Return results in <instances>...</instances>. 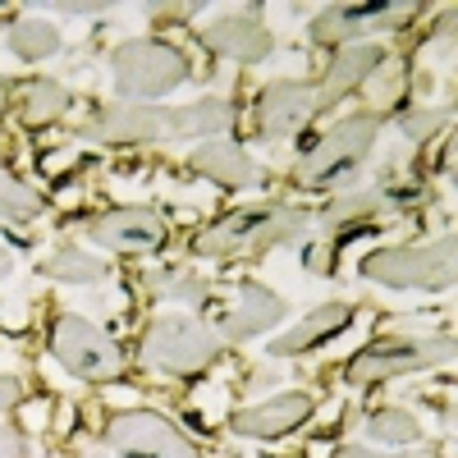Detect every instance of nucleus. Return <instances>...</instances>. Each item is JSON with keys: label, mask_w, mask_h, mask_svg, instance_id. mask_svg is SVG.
I'll use <instances>...</instances> for the list:
<instances>
[{"label": "nucleus", "mask_w": 458, "mask_h": 458, "mask_svg": "<svg viewBox=\"0 0 458 458\" xmlns=\"http://www.w3.org/2000/svg\"><path fill=\"white\" fill-rule=\"evenodd\" d=\"M376 211H386V193H353V198H339V202H330L326 211H321V220L335 229V225H353V220H367V216H376Z\"/></svg>", "instance_id": "nucleus-23"}, {"label": "nucleus", "mask_w": 458, "mask_h": 458, "mask_svg": "<svg viewBox=\"0 0 458 458\" xmlns=\"http://www.w3.org/2000/svg\"><path fill=\"white\" fill-rule=\"evenodd\" d=\"M14 271V257H10V248H0V280H5Z\"/></svg>", "instance_id": "nucleus-31"}, {"label": "nucleus", "mask_w": 458, "mask_h": 458, "mask_svg": "<svg viewBox=\"0 0 458 458\" xmlns=\"http://www.w3.org/2000/svg\"><path fill=\"white\" fill-rule=\"evenodd\" d=\"M193 170L216 179V183H225V188H252L257 183V165L248 161V151L234 147V142H225V138H216V142L193 151Z\"/></svg>", "instance_id": "nucleus-17"}, {"label": "nucleus", "mask_w": 458, "mask_h": 458, "mask_svg": "<svg viewBox=\"0 0 458 458\" xmlns=\"http://www.w3.org/2000/svg\"><path fill=\"white\" fill-rule=\"evenodd\" d=\"M23 454H28L23 436L14 427H0V458H23Z\"/></svg>", "instance_id": "nucleus-29"}, {"label": "nucleus", "mask_w": 458, "mask_h": 458, "mask_svg": "<svg viewBox=\"0 0 458 458\" xmlns=\"http://www.w3.org/2000/svg\"><path fill=\"white\" fill-rule=\"evenodd\" d=\"M417 436L422 431H417L412 412H403V408H386L367 422V440H376V445H412Z\"/></svg>", "instance_id": "nucleus-22"}, {"label": "nucleus", "mask_w": 458, "mask_h": 458, "mask_svg": "<svg viewBox=\"0 0 458 458\" xmlns=\"http://www.w3.org/2000/svg\"><path fill=\"white\" fill-rule=\"evenodd\" d=\"M88 234L101 243V248H114V252H151L165 243V220L147 207H120V211H106L88 225Z\"/></svg>", "instance_id": "nucleus-12"}, {"label": "nucleus", "mask_w": 458, "mask_h": 458, "mask_svg": "<svg viewBox=\"0 0 458 458\" xmlns=\"http://www.w3.org/2000/svg\"><path fill=\"white\" fill-rule=\"evenodd\" d=\"M216 353H220V339L198 317H157L142 335V362L170 376L202 371L216 362Z\"/></svg>", "instance_id": "nucleus-2"}, {"label": "nucleus", "mask_w": 458, "mask_h": 458, "mask_svg": "<svg viewBox=\"0 0 458 458\" xmlns=\"http://www.w3.org/2000/svg\"><path fill=\"white\" fill-rule=\"evenodd\" d=\"M83 138H92V142H151V138H174V110L120 101V106H110L101 120H92V124L83 129Z\"/></svg>", "instance_id": "nucleus-11"}, {"label": "nucleus", "mask_w": 458, "mask_h": 458, "mask_svg": "<svg viewBox=\"0 0 458 458\" xmlns=\"http://www.w3.org/2000/svg\"><path fill=\"white\" fill-rule=\"evenodd\" d=\"M42 276L69 280V284H92V280L106 276V261H97V257H88V252H79V248H60L55 257L42 261Z\"/></svg>", "instance_id": "nucleus-20"}, {"label": "nucleus", "mask_w": 458, "mask_h": 458, "mask_svg": "<svg viewBox=\"0 0 458 458\" xmlns=\"http://www.w3.org/2000/svg\"><path fill=\"white\" fill-rule=\"evenodd\" d=\"M202 42L216 51V55H229L239 64H261L271 55L276 37L266 32L252 14H229V19H216L211 28H202Z\"/></svg>", "instance_id": "nucleus-14"}, {"label": "nucleus", "mask_w": 458, "mask_h": 458, "mask_svg": "<svg viewBox=\"0 0 458 458\" xmlns=\"http://www.w3.org/2000/svg\"><path fill=\"white\" fill-rule=\"evenodd\" d=\"M302 261H308L312 276H330L335 271V248L330 243H317V248H308V257H302Z\"/></svg>", "instance_id": "nucleus-28"}, {"label": "nucleus", "mask_w": 458, "mask_h": 458, "mask_svg": "<svg viewBox=\"0 0 458 458\" xmlns=\"http://www.w3.org/2000/svg\"><path fill=\"white\" fill-rule=\"evenodd\" d=\"M335 458H440L436 449H399V454H376L367 445H353V449H339Z\"/></svg>", "instance_id": "nucleus-27"}, {"label": "nucleus", "mask_w": 458, "mask_h": 458, "mask_svg": "<svg viewBox=\"0 0 458 458\" xmlns=\"http://www.w3.org/2000/svg\"><path fill=\"white\" fill-rule=\"evenodd\" d=\"M0 110H5V88H0Z\"/></svg>", "instance_id": "nucleus-32"}, {"label": "nucleus", "mask_w": 458, "mask_h": 458, "mask_svg": "<svg viewBox=\"0 0 458 458\" xmlns=\"http://www.w3.org/2000/svg\"><path fill=\"white\" fill-rule=\"evenodd\" d=\"M308 229V216L280 207V202H261V207H239L225 220H216L207 234L193 243L198 257H234V252H266L276 243H289L293 234Z\"/></svg>", "instance_id": "nucleus-1"}, {"label": "nucleus", "mask_w": 458, "mask_h": 458, "mask_svg": "<svg viewBox=\"0 0 458 458\" xmlns=\"http://www.w3.org/2000/svg\"><path fill=\"white\" fill-rule=\"evenodd\" d=\"M0 170H5V161H0Z\"/></svg>", "instance_id": "nucleus-33"}, {"label": "nucleus", "mask_w": 458, "mask_h": 458, "mask_svg": "<svg viewBox=\"0 0 458 458\" xmlns=\"http://www.w3.org/2000/svg\"><path fill=\"white\" fill-rule=\"evenodd\" d=\"M312 417V399L308 394H276L266 403H252L243 412H234V431L239 436H257V440H276L293 427H302Z\"/></svg>", "instance_id": "nucleus-15"}, {"label": "nucleus", "mask_w": 458, "mask_h": 458, "mask_svg": "<svg viewBox=\"0 0 458 458\" xmlns=\"http://www.w3.org/2000/svg\"><path fill=\"white\" fill-rule=\"evenodd\" d=\"M449 358V344L440 339H390V344H371L362 349L344 376H349V386H380V380L390 376H403V371H422V367H436Z\"/></svg>", "instance_id": "nucleus-7"}, {"label": "nucleus", "mask_w": 458, "mask_h": 458, "mask_svg": "<svg viewBox=\"0 0 458 458\" xmlns=\"http://www.w3.org/2000/svg\"><path fill=\"white\" fill-rule=\"evenodd\" d=\"M64 110H69V92L60 83H51V79L32 83L28 97H23V120L28 124H51V120H60Z\"/></svg>", "instance_id": "nucleus-21"}, {"label": "nucleus", "mask_w": 458, "mask_h": 458, "mask_svg": "<svg viewBox=\"0 0 458 458\" xmlns=\"http://www.w3.org/2000/svg\"><path fill=\"white\" fill-rule=\"evenodd\" d=\"M353 321V308H344V302H326V308H317V312H308L289 335H280L276 344H271V353H280V358H293V353H308V349H317L321 339H330V335H339L344 326Z\"/></svg>", "instance_id": "nucleus-16"}, {"label": "nucleus", "mask_w": 458, "mask_h": 458, "mask_svg": "<svg viewBox=\"0 0 458 458\" xmlns=\"http://www.w3.org/2000/svg\"><path fill=\"white\" fill-rule=\"evenodd\" d=\"M51 353L60 358L64 371H73L79 380H114L120 376V349L114 339H106L92 321L83 317H60L51 330Z\"/></svg>", "instance_id": "nucleus-6"}, {"label": "nucleus", "mask_w": 458, "mask_h": 458, "mask_svg": "<svg viewBox=\"0 0 458 458\" xmlns=\"http://www.w3.org/2000/svg\"><path fill=\"white\" fill-rule=\"evenodd\" d=\"M37 207H42V202H37L32 188L0 170V216H5V220H28V216H37Z\"/></svg>", "instance_id": "nucleus-24"}, {"label": "nucleus", "mask_w": 458, "mask_h": 458, "mask_svg": "<svg viewBox=\"0 0 458 458\" xmlns=\"http://www.w3.org/2000/svg\"><path fill=\"white\" fill-rule=\"evenodd\" d=\"M376 129H380L376 114H353V120H344L339 129H330V138H321L308 157H302L298 183H302V188H326V183L339 179L344 170H353L367 151H371Z\"/></svg>", "instance_id": "nucleus-5"}, {"label": "nucleus", "mask_w": 458, "mask_h": 458, "mask_svg": "<svg viewBox=\"0 0 458 458\" xmlns=\"http://www.w3.org/2000/svg\"><path fill=\"white\" fill-rule=\"evenodd\" d=\"M386 60V51L380 47H349L344 55H335V64H330V73L321 79V88H317V101L321 106H330V101H339V97H349L367 73Z\"/></svg>", "instance_id": "nucleus-18"}, {"label": "nucleus", "mask_w": 458, "mask_h": 458, "mask_svg": "<svg viewBox=\"0 0 458 458\" xmlns=\"http://www.w3.org/2000/svg\"><path fill=\"white\" fill-rule=\"evenodd\" d=\"M317 110H321L317 88H308V83H276V88H266V97L257 106V133L261 138H289V133H298L302 124H308Z\"/></svg>", "instance_id": "nucleus-13"}, {"label": "nucleus", "mask_w": 458, "mask_h": 458, "mask_svg": "<svg viewBox=\"0 0 458 458\" xmlns=\"http://www.w3.org/2000/svg\"><path fill=\"white\" fill-rule=\"evenodd\" d=\"M10 51H14L19 60H47V55L60 51V32H55V23H47V19H19V23L10 28Z\"/></svg>", "instance_id": "nucleus-19"}, {"label": "nucleus", "mask_w": 458, "mask_h": 458, "mask_svg": "<svg viewBox=\"0 0 458 458\" xmlns=\"http://www.w3.org/2000/svg\"><path fill=\"white\" fill-rule=\"evenodd\" d=\"M106 445L120 458H202L161 412H120V417H110Z\"/></svg>", "instance_id": "nucleus-8"}, {"label": "nucleus", "mask_w": 458, "mask_h": 458, "mask_svg": "<svg viewBox=\"0 0 458 458\" xmlns=\"http://www.w3.org/2000/svg\"><path fill=\"white\" fill-rule=\"evenodd\" d=\"M362 276L394 289H449L454 284V239L431 248H380L362 257Z\"/></svg>", "instance_id": "nucleus-4"}, {"label": "nucleus", "mask_w": 458, "mask_h": 458, "mask_svg": "<svg viewBox=\"0 0 458 458\" xmlns=\"http://www.w3.org/2000/svg\"><path fill=\"white\" fill-rule=\"evenodd\" d=\"M147 289L151 293H161V298H179V302H188V308H202V302L211 298V289L202 284V280H179V276H157V280H147Z\"/></svg>", "instance_id": "nucleus-25"}, {"label": "nucleus", "mask_w": 458, "mask_h": 458, "mask_svg": "<svg viewBox=\"0 0 458 458\" xmlns=\"http://www.w3.org/2000/svg\"><path fill=\"white\" fill-rule=\"evenodd\" d=\"M440 124H449V110H408L403 120H399V129L412 138V142H422V138H431Z\"/></svg>", "instance_id": "nucleus-26"}, {"label": "nucleus", "mask_w": 458, "mask_h": 458, "mask_svg": "<svg viewBox=\"0 0 458 458\" xmlns=\"http://www.w3.org/2000/svg\"><path fill=\"white\" fill-rule=\"evenodd\" d=\"M280 317H284V298L271 293V289H261V284H252V280H243L234 289V302L216 312V339L243 344V339H252L261 330H271Z\"/></svg>", "instance_id": "nucleus-10"}, {"label": "nucleus", "mask_w": 458, "mask_h": 458, "mask_svg": "<svg viewBox=\"0 0 458 458\" xmlns=\"http://www.w3.org/2000/svg\"><path fill=\"white\" fill-rule=\"evenodd\" d=\"M183 79H188V60L165 42H129L114 51V88L133 106L179 88Z\"/></svg>", "instance_id": "nucleus-3"}, {"label": "nucleus", "mask_w": 458, "mask_h": 458, "mask_svg": "<svg viewBox=\"0 0 458 458\" xmlns=\"http://www.w3.org/2000/svg\"><path fill=\"white\" fill-rule=\"evenodd\" d=\"M19 403V380H5L0 376V412H10Z\"/></svg>", "instance_id": "nucleus-30"}, {"label": "nucleus", "mask_w": 458, "mask_h": 458, "mask_svg": "<svg viewBox=\"0 0 458 458\" xmlns=\"http://www.w3.org/2000/svg\"><path fill=\"white\" fill-rule=\"evenodd\" d=\"M422 5H394V0H371V5H335L312 19L317 42H349V37L376 32V28H403Z\"/></svg>", "instance_id": "nucleus-9"}]
</instances>
